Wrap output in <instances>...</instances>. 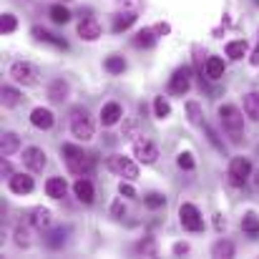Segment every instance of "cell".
<instances>
[{
  "mask_svg": "<svg viewBox=\"0 0 259 259\" xmlns=\"http://www.w3.org/2000/svg\"><path fill=\"white\" fill-rule=\"evenodd\" d=\"M23 164L28 166V171H33V174L43 171L46 169V151L38 149V146H28L23 151Z\"/></svg>",
  "mask_w": 259,
  "mask_h": 259,
  "instance_id": "9c48e42d",
  "label": "cell"
},
{
  "mask_svg": "<svg viewBox=\"0 0 259 259\" xmlns=\"http://www.w3.org/2000/svg\"><path fill=\"white\" fill-rule=\"evenodd\" d=\"M10 78L20 86H35L38 83V68L33 63H25V61H15L10 66Z\"/></svg>",
  "mask_w": 259,
  "mask_h": 259,
  "instance_id": "277c9868",
  "label": "cell"
},
{
  "mask_svg": "<svg viewBox=\"0 0 259 259\" xmlns=\"http://www.w3.org/2000/svg\"><path fill=\"white\" fill-rule=\"evenodd\" d=\"M18 149H20V136L13 134V131H5V134L0 136V154H3V156H13Z\"/></svg>",
  "mask_w": 259,
  "mask_h": 259,
  "instance_id": "2e32d148",
  "label": "cell"
},
{
  "mask_svg": "<svg viewBox=\"0 0 259 259\" xmlns=\"http://www.w3.org/2000/svg\"><path fill=\"white\" fill-rule=\"evenodd\" d=\"M242 229L249 234V237H259V217L254 211H247L244 219H242Z\"/></svg>",
  "mask_w": 259,
  "mask_h": 259,
  "instance_id": "83f0119b",
  "label": "cell"
},
{
  "mask_svg": "<svg viewBox=\"0 0 259 259\" xmlns=\"http://www.w3.org/2000/svg\"><path fill=\"white\" fill-rule=\"evenodd\" d=\"M186 111H189V121H191V123L204 126V121H201V106H199L196 101H189V103H186Z\"/></svg>",
  "mask_w": 259,
  "mask_h": 259,
  "instance_id": "e575fe53",
  "label": "cell"
},
{
  "mask_svg": "<svg viewBox=\"0 0 259 259\" xmlns=\"http://www.w3.org/2000/svg\"><path fill=\"white\" fill-rule=\"evenodd\" d=\"M78 35H81V40H98V35H101V25H98V20L96 18H81V23H78Z\"/></svg>",
  "mask_w": 259,
  "mask_h": 259,
  "instance_id": "7c38bea8",
  "label": "cell"
},
{
  "mask_svg": "<svg viewBox=\"0 0 259 259\" xmlns=\"http://www.w3.org/2000/svg\"><path fill=\"white\" fill-rule=\"evenodd\" d=\"M206 76H209L211 81H219V78L224 76V61L217 58V56L206 58Z\"/></svg>",
  "mask_w": 259,
  "mask_h": 259,
  "instance_id": "603a6c76",
  "label": "cell"
},
{
  "mask_svg": "<svg viewBox=\"0 0 259 259\" xmlns=\"http://www.w3.org/2000/svg\"><path fill=\"white\" fill-rule=\"evenodd\" d=\"M134 156H136L141 164H156L159 149H156L149 139H136V141H134Z\"/></svg>",
  "mask_w": 259,
  "mask_h": 259,
  "instance_id": "ba28073f",
  "label": "cell"
},
{
  "mask_svg": "<svg viewBox=\"0 0 259 259\" xmlns=\"http://www.w3.org/2000/svg\"><path fill=\"white\" fill-rule=\"evenodd\" d=\"M227 176H229V184H232V186H244V184L249 181V176H252V164H249L247 159L237 156V159H232Z\"/></svg>",
  "mask_w": 259,
  "mask_h": 259,
  "instance_id": "8992f818",
  "label": "cell"
},
{
  "mask_svg": "<svg viewBox=\"0 0 259 259\" xmlns=\"http://www.w3.org/2000/svg\"><path fill=\"white\" fill-rule=\"evenodd\" d=\"M68 96H71V86H68L63 78L51 81V86H48V98H51V103H63Z\"/></svg>",
  "mask_w": 259,
  "mask_h": 259,
  "instance_id": "4fadbf2b",
  "label": "cell"
},
{
  "mask_svg": "<svg viewBox=\"0 0 259 259\" xmlns=\"http://www.w3.org/2000/svg\"><path fill=\"white\" fill-rule=\"evenodd\" d=\"M204 134H206L209 144H211V146H214V149H217L219 154H224V156H227V146H224V141L219 139V134H217V131H214V128H211L209 123H204Z\"/></svg>",
  "mask_w": 259,
  "mask_h": 259,
  "instance_id": "1f68e13d",
  "label": "cell"
},
{
  "mask_svg": "<svg viewBox=\"0 0 259 259\" xmlns=\"http://www.w3.org/2000/svg\"><path fill=\"white\" fill-rule=\"evenodd\" d=\"M33 35L38 38V40H43V43H51V46H56V48H68V43L63 40V38H58V35H53V33H48V30H43V28H33Z\"/></svg>",
  "mask_w": 259,
  "mask_h": 259,
  "instance_id": "7402d4cb",
  "label": "cell"
},
{
  "mask_svg": "<svg viewBox=\"0 0 259 259\" xmlns=\"http://www.w3.org/2000/svg\"><path fill=\"white\" fill-rule=\"evenodd\" d=\"M244 113L252 121H259V91H252L244 96Z\"/></svg>",
  "mask_w": 259,
  "mask_h": 259,
  "instance_id": "44dd1931",
  "label": "cell"
},
{
  "mask_svg": "<svg viewBox=\"0 0 259 259\" xmlns=\"http://www.w3.org/2000/svg\"><path fill=\"white\" fill-rule=\"evenodd\" d=\"M136 23V10H126V13H118V15H113V33H123V30H128L131 25Z\"/></svg>",
  "mask_w": 259,
  "mask_h": 259,
  "instance_id": "ac0fdd59",
  "label": "cell"
},
{
  "mask_svg": "<svg viewBox=\"0 0 259 259\" xmlns=\"http://www.w3.org/2000/svg\"><path fill=\"white\" fill-rule=\"evenodd\" d=\"M118 194H121V196H126V199H134V196H136V189H134L131 184H123V181H121V186H118Z\"/></svg>",
  "mask_w": 259,
  "mask_h": 259,
  "instance_id": "ab89813d",
  "label": "cell"
},
{
  "mask_svg": "<svg viewBox=\"0 0 259 259\" xmlns=\"http://www.w3.org/2000/svg\"><path fill=\"white\" fill-rule=\"evenodd\" d=\"M164 204H166V199H164L161 194H149V196H146V206H149V209H161Z\"/></svg>",
  "mask_w": 259,
  "mask_h": 259,
  "instance_id": "74e56055",
  "label": "cell"
},
{
  "mask_svg": "<svg viewBox=\"0 0 259 259\" xmlns=\"http://www.w3.org/2000/svg\"><path fill=\"white\" fill-rule=\"evenodd\" d=\"M179 222L189 232H204V219L194 204H181L179 206Z\"/></svg>",
  "mask_w": 259,
  "mask_h": 259,
  "instance_id": "5b68a950",
  "label": "cell"
},
{
  "mask_svg": "<svg viewBox=\"0 0 259 259\" xmlns=\"http://www.w3.org/2000/svg\"><path fill=\"white\" fill-rule=\"evenodd\" d=\"M71 131L78 141H91L93 139L96 126H93V118L88 116L86 108H73L71 111Z\"/></svg>",
  "mask_w": 259,
  "mask_h": 259,
  "instance_id": "3957f363",
  "label": "cell"
},
{
  "mask_svg": "<svg viewBox=\"0 0 259 259\" xmlns=\"http://www.w3.org/2000/svg\"><path fill=\"white\" fill-rule=\"evenodd\" d=\"M186 252H189V244H181V242L174 244V254H186Z\"/></svg>",
  "mask_w": 259,
  "mask_h": 259,
  "instance_id": "b9f144b4",
  "label": "cell"
},
{
  "mask_svg": "<svg viewBox=\"0 0 259 259\" xmlns=\"http://www.w3.org/2000/svg\"><path fill=\"white\" fill-rule=\"evenodd\" d=\"M249 63H252V66H259V40H257V48H254L252 56H249Z\"/></svg>",
  "mask_w": 259,
  "mask_h": 259,
  "instance_id": "7bdbcfd3",
  "label": "cell"
},
{
  "mask_svg": "<svg viewBox=\"0 0 259 259\" xmlns=\"http://www.w3.org/2000/svg\"><path fill=\"white\" fill-rule=\"evenodd\" d=\"M227 56H229L232 61L244 58V56H247V40H232V43H227Z\"/></svg>",
  "mask_w": 259,
  "mask_h": 259,
  "instance_id": "f1b7e54d",
  "label": "cell"
},
{
  "mask_svg": "<svg viewBox=\"0 0 259 259\" xmlns=\"http://www.w3.org/2000/svg\"><path fill=\"white\" fill-rule=\"evenodd\" d=\"M53 113L48 111V108H33V113H30V123L35 126V128H40V131H48L51 126H53Z\"/></svg>",
  "mask_w": 259,
  "mask_h": 259,
  "instance_id": "9a60e30c",
  "label": "cell"
},
{
  "mask_svg": "<svg viewBox=\"0 0 259 259\" xmlns=\"http://www.w3.org/2000/svg\"><path fill=\"white\" fill-rule=\"evenodd\" d=\"M176 164H179L181 169H186V171H191V169L196 166V164H194V159H191V154H179Z\"/></svg>",
  "mask_w": 259,
  "mask_h": 259,
  "instance_id": "f35d334b",
  "label": "cell"
},
{
  "mask_svg": "<svg viewBox=\"0 0 259 259\" xmlns=\"http://www.w3.org/2000/svg\"><path fill=\"white\" fill-rule=\"evenodd\" d=\"M108 169L116 174V176H123L126 181H134L139 176V166L128 156H111L108 159Z\"/></svg>",
  "mask_w": 259,
  "mask_h": 259,
  "instance_id": "52a82bcc",
  "label": "cell"
},
{
  "mask_svg": "<svg viewBox=\"0 0 259 259\" xmlns=\"http://www.w3.org/2000/svg\"><path fill=\"white\" fill-rule=\"evenodd\" d=\"M118 118H121V106L118 103L111 101L101 108V123L103 126H113V123H118Z\"/></svg>",
  "mask_w": 259,
  "mask_h": 259,
  "instance_id": "ffe728a7",
  "label": "cell"
},
{
  "mask_svg": "<svg viewBox=\"0 0 259 259\" xmlns=\"http://www.w3.org/2000/svg\"><path fill=\"white\" fill-rule=\"evenodd\" d=\"M156 30L151 28V30H139L136 33V38H134V46L136 48H154L156 46V35H154Z\"/></svg>",
  "mask_w": 259,
  "mask_h": 259,
  "instance_id": "cb8c5ba5",
  "label": "cell"
},
{
  "mask_svg": "<svg viewBox=\"0 0 259 259\" xmlns=\"http://www.w3.org/2000/svg\"><path fill=\"white\" fill-rule=\"evenodd\" d=\"M73 194H76V196H78V201H83V204H91V201H93V196H96L93 184H91L88 179H78V181L73 184Z\"/></svg>",
  "mask_w": 259,
  "mask_h": 259,
  "instance_id": "d6986e66",
  "label": "cell"
},
{
  "mask_svg": "<svg viewBox=\"0 0 259 259\" xmlns=\"http://www.w3.org/2000/svg\"><path fill=\"white\" fill-rule=\"evenodd\" d=\"M219 121L224 126V134L229 136L232 144H242V136H244V116L239 113L237 106L232 103H224L219 108Z\"/></svg>",
  "mask_w": 259,
  "mask_h": 259,
  "instance_id": "6da1fadb",
  "label": "cell"
},
{
  "mask_svg": "<svg viewBox=\"0 0 259 259\" xmlns=\"http://www.w3.org/2000/svg\"><path fill=\"white\" fill-rule=\"evenodd\" d=\"M61 154H63V161H66L68 171L76 174V176H88V174L93 171V166H96L93 156H91V154H86L83 149L73 146V144H66Z\"/></svg>",
  "mask_w": 259,
  "mask_h": 259,
  "instance_id": "7a4b0ae2",
  "label": "cell"
},
{
  "mask_svg": "<svg viewBox=\"0 0 259 259\" xmlns=\"http://www.w3.org/2000/svg\"><path fill=\"white\" fill-rule=\"evenodd\" d=\"M15 244L18 247H30V224L28 222H20L15 227Z\"/></svg>",
  "mask_w": 259,
  "mask_h": 259,
  "instance_id": "f546056e",
  "label": "cell"
},
{
  "mask_svg": "<svg viewBox=\"0 0 259 259\" xmlns=\"http://www.w3.org/2000/svg\"><path fill=\"white\" fill-rule=\"evenodd\" d=\"M0 101H3L5 108H15V106L20 103V93H18L13 86H3V91H0Z\"/></svg>",
  "mask_w": 259,
  "mask_h": 259,
  "instance_id": "d4e9b609",
  "label": "cell"
},
{
  "mask_svg": "<svg viewBox=\"0 0 259 259\" xmlns=\"http://www.w3.org/2000/svg\"><path fill=\"white\" fill-rule=\"evenodd\" d=\"M154 111H156V118H169L171 106H169L164 98H156V101H154Z\"/></svg>",
  "mask_w": 259,
  "mask_h": 259,
  "instance_id": "8d00e7d4",
  "label": "cell"
},
{
  "mask_svg": "<svg viewBox=\"0 0 259 259\" xmlns=\"http://www.w3.org/2000/svg\"><path fill=\"white\" fill-rule=\"evenodd\" d=\"M211 257H219V259L234 257V244H232V242H227V239H219V242L211 247Z\"/></svg>",
  "mask_w": 259,
  "mask_h": 259,
  "instance_id": "484cf974",
  "label": "cell"
},
{
  "mask_svg": "<svg viewBox=\"0 0 259 259\" xmlns=\"http://www.w3.org/2000/svg\"><path fill=\"white\" fill-rule=\"evenodd\" d=\"M136 254H144V257H156V242L151 237H146L144 242L136 244Z\"/></svg>",
  "mask_w": 259,
  "mask_h": 259,
  "instance_id": "836d02e7",
  "label": "cell"
},
{
  "mask_svg": "<svg viewBox=\"0 0 259 259\" xmlns=\"http://www.w3.org/2000/svg\"><path fill=\"white\" fill-rule=\"evenodd\" d=\"M189 88H191V71H189V68H179V71H174L171 81H169V91L176 93V96H184Z\"/></svg>",
  "mask_w": 259,
  "mask_h": 259,
  "instance_id": "30bf717a",
  "label": "cell"
},
{
  "mask_svg": "<svg viewBox=\"0 0 259 259\" xmlns=\"http://www.w3.org/2000/svg\"><path fill=\"white\" fill-rule=\"evenodd\" d=\"M48 13H51V20H53V23H61V25H63V23L71 20V10L63 8V5H51Z\"/></svg>",
  "mask_w": 259,
  "mask_h": 259,
  "instance_id": "d6a6232c",
  "label": "cell"
},
{
  "mask_svg": "<svg viewBox=\"0 0 259 259\" xmlns=\"http://www.w3.org/2000/svg\"><path fill=\"white\" fill-rule=\"evenodd\" d=\"M66 191H68V184H66L63 176H53V179L46 181V194H48L51 199H63Z\"/></svg>",
  "mask_w": 259,
  "mask_h": 259,
  "instance_id": "e0dca14e",
  "label": "cell"
},
{
  "mask_svg": "<svg viewBox=\"0 0 259 259\" xmlns=\"http://www.w3.org/2000/svg\"><path fill=\"white\" fill-rule=\"evenodd\" d=\"M8 186H10V191L13 194H30L33 191V176H25V174H13L10 179H8Z\"/></svg>",
  "mask_w": 259,
  "mask_h": 259,
  "instance_id": "8fae6325",
  "label": "cell"
},
{
  "mask_svg": "<svg viewBox=\"0 0 259 259\" xmlns=\"http://www.w3.org/2000/svg\"><path fill=\"white\" fill-rule=\"evenodd\" d=\"M113 214H118V217H121V214H123V206H121V204H113Z\"/></svg>",
  "mask_w": 259,
  "mask_h": 259,
  "instance_id": "f6af8a7d",
  "label": "cell"
},
{
  "mask_svg": "<svg viewBox=\"0 0 259 259\" xmlns=\"http://www.w3.org/2000/svg\"><path fill=\"white\" fill-rule=\"evenodd\" d=\"M25 222H28L33 229H46V227L51 224V211H48V209H43V206H35V209H30V211H28Z\"/></svg>",
  "mask_w": 259,
  "mask_h": 259,
  "instance_id": "5bb4252c",
  "label": "cell"
},
{
  "mask_svg": "<svg viewBox=\"0 0 259 259\" xmlns=\"http://www.w3.org/2000/svg\"><path fill=\"white\" fill-rule=\"evenodd\" d=\"M0 174H3L5 179H10V176H13V166L8 164V159H3V164H0Z\"/></svg>",
  "mask_w": 259,
  "mask_h": 259,
  "instance_id": "60d3db41",
  "label": "cell"
},
{
  "mask_svg": "<svg viewBox=\"0 0 259 259\" xmlns=\"http://www.w3.org/2000/svg\"><path fill=\"white\" fill-rule=\"evenodd\" d=\"M103 68H106L111 76H118V73L126 71V61H123V56H108L106 63H103Z\"/></svg>",
  "mask_w": 259,
  "mask_h": 259,
  "instance_id": "4316f807",
  "label": "cell"
},
{
  "mask_svg": "<svg viewBox=\"0 0 259 259\" xmlns=\"http://www.w3.org/2000/svg\"><path fill=\"white\" fill-rule=\"evenodd\" d=\"M154 30H156V33H161V35H166V33H169V30H171V28H169V25H166V23H159V25H156V28H154Z\"/></svg>",
  "mask_w": 259,
  "mask_h": 259,
  "instance_id": "ee69618b",
  "label": "cell"
},
{
  "mask_svg": "<svg viewBox=\"0 0 259 259\" xmlns=\"http://www.w3.org/2000/svg\"><path fill=\"white\" fill-rule=\"evenodd\" d=\"M0 28H3V33H5V35H8V33H13V30L18 28L15 15H13V13H3V18H0Z\"/></svg>",
  "mask_w": 259,
  "mask_h": 259,
  "instance_id": "d590c367",
  "label": "cell"
},
{
  "mask_svg": "<svg viewBox=\"0 0 259 259\" xmlns=\"http://www.w3.org/2000/svg\"><path fill=\"white\" fill-rule=\"evenodd\" d=\"M46 244H48L51 249H61V247L66 244V229H63V227L53 229V232L46 237Z\"/></svg>",
  "mask_w": 259,
  "mask_h": 259,
  "instance_id": "4dcf8cb0",
  "label": "cell"
}]
</instances>
